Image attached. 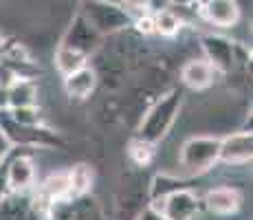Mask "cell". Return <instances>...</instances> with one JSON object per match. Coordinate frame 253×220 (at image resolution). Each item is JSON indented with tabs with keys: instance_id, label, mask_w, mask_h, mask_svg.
Wrapping results in <instances>:
<instances>
[{
	"instance_id": "obj_9",
	"label": "cell",
	"mask_w": 253,
	"mask_h": 220,
	"mask_svg": "<svg viewBox=\"0 0 253 220\" xmlns=\"http://www.w3.org/2000/svg\"><path fill=\"white\" fill-rule=\"evenodd\" d=\"M0 220H44L33 196L27 192H7L0 196Z\"/></svg>"
},
{
	"instance_id": "obj_26",
	"label": "cell",
	"mask_w": 253,
	"mask_h": 220,
	"mask_svg": "<svg viewBox=\"0 0 253 220\" xmlns=\"http://www.w3.org/2000/svg\"><path fill=\"white\" fill-rule=\"evenodd\" d=\"M134 220H165V218L161 216V214H157V212H154V209L148 205V207H145L143 212H141V214H139V216L134 218Z\"/></svg>"
},
{
	"instance_id": "obj_8",
	"label": "cell",
	"mask_w": 253,
	"mask_h": 220,
	"mask_svg": "<svg viewBox=\"0 0 253 220\" xmlns=\"http://www.w3.org/2000/svg\"><path fill=\"white\" fill-rule=\"evenodd\" d=\"M99 42H101V36L90 27V22L86 20L84 16H75L66 29L64 38H62V44L69 48H75V51L84 53V55H90L99 48Z\"/></svg>"
},
{
	"instance_id": "obj_27",
	"label": "cell",
	"mask_w": 253,
	"mask_h": 220,
	"mask_svg": "<svg viewBox=\"0 0 253 220\" xmlns=\"http://www.w3.org/2000/svg\"><path fill=\"white\" fill-rule=\"evenodd\" d=\"M11 148H13V145L9 143V141H7V136H4V134H2V130H0V159H2V156L7 154Z\"/></svg>"
},
{
	"instance_id": "obj_15",
	"label": "cell",
	"mask_w": 253,
	"mask_h": 220,
	"mask_svg": "<svg viewBox=\"0 0 253 220\" xmlns=\"http://www.w3.org/2000/svg\"><path fill=\"white\" fill-rule=\"evenodd\" d=\"M97 86V73L90 66H82L64 75V90L71 99H86Z\"/></svg>"
},
{
	"instance_id": "obj_22",
	"label": "cell",
	"mask_w": 253,
	"mask_h": 220,
	"mask_svg": "<svg viewBox=\"0 0 253 220\" xmlns=\"http://www.w3.org/2000/svg\"><path fill=\"white\" fill-rule=\"evenodd\" d=\"M181 187H189V185L178 178H172V176H157L152 180V185H150V198L165 196V194L174 192V189H181Z\"/></svg>"
},
{
	"instance_id": "obj_3",
	"label": "cell",
	"mask_w": 253,
	"mask_h": 220,
	"mask_svg": "<svg viewBox=\"0 0 253 220\" xmlns=\"http://www.w3.org/2000/svg\"><path fill=\"white\" fill-rule=\"evenodd\" d=\"M0 130L7 136L11 145H20V148H60L62 139L53 130L38 126H22L9 117V110H0Z\"/></svg>"
},
{
	"instance_id": "obj_17",
	"label": "cell",
	"mask_w": 253,
	"mask_h": 220,
	"mask_svg": "<svg viewBox=\"0 0 253 220\" xmlns=\"http://www.w3.org/2000/svg\"><path fill=\"white\" fill-rule=\"evenodd\" d=\"M86 62H88V55L75 51V48L64 46V44H60L55 51V66L62 75H69V73L77 71V68L86 66Z\"/></svg>"
},
{
	"instance_id": "obj_6",
	"label": "cell",
	"mask_w": 253,
	"mask_h": 220,
	"mask_svg": "<svg viewBox=\"0 0 253 220\" xmlns=\"http://www.w3.org/2000/svg\"><path fill=\"white\" fill-rule=\"evenodd\" d=\"M29 150L31 148H22L13 152L11 148L2 156L7 192H27L36 183V165H33V156Z\"/></svg>"
},
{
	"instance_id": "obj_13",
	"label": "cell",
	"mask_w": 253,
	"mask_h": 220,
	"mask_svg": "<svg viewBox=\"0 0 253 220\" xmlns=\"http://www.w3.org/2000/svg\"><path fill=\"white\" fill-rule=\"evenodd\" d=\"M203 205L207 207L209 214H216V216H233V214H238V209L242 207V196L236 187H216V189H209L205 194Z\"/></svg>"
},
{
	"instance_id": "obj_29",
	"label": "cell",
	"mask_w": 253,
	"mask_h": 220,
	"mask_svg": "<svg viewBox=\"0 0 253 220\" xmlns=\"http://www.w3.org/2000/svg\"><path fill=\"white\" fill-rule=\"evenodd\" d=\"M4 42H7V40H4V38L0 36V55H2V53H4V48L9 46V44H4Z\"/></svg>"
},
{
	"instance_id": "obj_28",
	"label": "cell",
	"mask_w": 253,
	"mask_h": 220,
	"mask_svg": "<svg viewBox=\"0 0 253 220\" xmlns=\"http://www.w3.org/2000/svg\"><path fill=\"white\" fill-rule=\"evenodd\" d=\"M7 108V88H0V110Z\"/></svg>"
},
{
	"instance_id": "obj_4",
	"label": "cell",
	"mask_w": 253,
	"mask_h": 220,
	"mask_svg": "<svg viewBox=\"0 0 253 220\" xmlns=\"http://www.w3.org/2000/svg\"><path fill=\"white\" fill-rule=\"evenodd\" d=\"M220 139L218 136H192L181 145V168L189 174H203L218 163Z\"/></svg>"
},
{
	"instance_id": "obj_21",
	"label": "cell",
	"mask_w": 253,
	"mask_h": 220,
	"mask_svg": "<svg viewBox=\"0 0 253 220\" xmlns=\"http://www.w3.org/2000/svg\"><path fill=\"white\" fill-rule=\"evenodd\" d=\"M128 154H130V159H132L134 163L143 168V165H148L150 161H152V156H154V143H150V141H145V139H141V136H137V139L130 141Z\"/></svg>"
},
{
	"instance_id": "obj_11",
	"label": "cell",
	"mask_w": 253,
	"mask_h": 220,
	"mask_svg": "<svg viewBox=\"0 0 253 220\" xmlns=\"http://www.w3.org/2000/svg\"><path fill=\"white\" fill-rule=\"evenodd\" d=\"M253 156V136L251 132H236L225 139H220V152H218V161L229 165H245L251 163Z\"/></svg>"
},
{
	"instance_id": "obj_7",
	"label": "cell",
	"mask_w": 253,
	"mask_h": 220,
	"mask_svg": "<svg viewBox=\"0 0 253 220\" xmlns=\"http://www.w3.org/2000/svg\"><path fill=\"white\" fill-rule=\"evenodd\" d=\"M51 220H104V212L97 198L82 194V196H69L53 200L48 216Z\"/></svg>"
},
{
	"instance_id": "obj_16",
	"label": "cell",
	"mask_w": 253,
	"mask_h": 220,
	"mask_svg": "<svg viewBox=\"0 0 253 220\" xmlns=\"http://www.w3.org/2000/svg\"><path fill=\"white\" fill-rule=\"evenodd\" d=\"M36 101H38V86L31 77H16L7 86V108L36 106Z\"/></svg>"
},
{
	"instance_id": "obj_24",
	"label": "cell",
	"mask_w": 253,
	"mask_h": 220,
	"mask_svg": "<svg viewBox=\"0 0 253 220\" xmlns=\"http://www.w3.org/2000/svg\"><path fill=\"white\" fill-rule=\"evenodd\" d=\"M134 27H137V31H139V33H143V36H148V33H154V20H152V13H145V16L137 18Z\"/></svg>"
},
{
	"instance_id": "obj_2",
	"label": "cell",
	"mask_w": 253,
	"mask_h": 220,
	"mask_svg": "<svg viewBox=\"0 0 253 220\" xmlns=\"http://www.w3.org/2000/svg\"><path fill=\"white\" fill-rule=\"evenodd\" d=\"M82 4H84L82 16L90 22V27L99 36L119 33L132 22L130 11L121 7L117 0H82Z\"/></svg>"
},
{
	"instance_id": "obj_12",
	"label": "cell",
	"mask_w": 253,
	"mask_h": 220,
	"mask_svg": "<svg viewBox=\"0 0 253 220\" xmlns=\"http://www.w3.org/2000/svg\"><path fill=\"white\" fill-rule=\"evenodd\" d=\"M201 13L209 24H213V27L231 29L240 22L242 7L236 2V0H203Z\"/></svg>"
},
{
	"instance_id": "obj_19",
	"label": "cell",
	"mask_w": 253,
	"mask_h": 220,
	"mask_svg": "<svg viewBox=\"0 0 253 220\" xmlns=\"http://www.w3.org/2000/svg\"><path fill=\"white\" fill-rule=\"evenodd\" d=\"M152 20H154V33H161L163 38H172L181 31V18H178L176 11L172 9H157L152 13Z\"/></svg>"
},
{
	"instance_id": "obj_10",
	"label": "cell",
	"mask_w": 253,
	"mask_h": 220,
	"mask_svg": "<svg viewBox=\"0 0 253 220\" xmlns=\"http://www.w3.org/2000/svg\"><path fill=\"white\" fill-rule=\"evenodd\" d=\"M203 51H205V60L211 64L216 71H231L233 62H236V46H233L231 40L222 36H213V33H207V36L201 38Z\"/></svg>"
},
{
	"instance_id": "obj_30",
	"label": "cell",
	"mask_w": 253,
	"mask_h": 220,
	"mask_svg": "<svg viewBox=\"0 0 253 220\" xmlns=\"http://www.w3.org/2000/svg\"><path fill=\"white\" fill-rule=\"evenodd\" d=\"M238 4H245V2H251V0H236Z\"/></svg>"
},
{
	"instance_id": "obj_25",
	"label": "cell",
	"mask_w": 253,
	"mask_h": 220,
	"mask_svg": "<svg viewBox=\"0 0 253 220\" xmlns=\"http://www.w3.org/2000/svg\"><path fill=\"white\" fill-rule=\"evenodd\" d=\"M124 9H145L150 4V0H117Z\"/></svg>"
},
{
	"instance_id": "obj_5",
	"label": "cell",
	"mask_w": 253,
	"mask_h": 220,
	"mask_svg": "<svg viewBox=\"0 0 253 220\" xmlns=\"http://www.w3.org/2000/svg\"><path fill=\"white\" fill-rule=\"evenodd\" d=\"M150 207L165 220H194L201 209V200L189 187H181L165 196L150 198Z\"/></svg>"
},
{
	"instance_id": "obj_1",
	"label": "cell",
	"mask_w": 253,
	"mask_h": 220,
	"mask_svg": "<svg viewBox=\"0 0 253 220\" xmlns=\"http://www.w3.org/2000/svg\"><path fill=\"white\" fill-rule=\"evenodd\" d=\"M183 104V95L181 90H169L168 95H163L152 108L148 110L145 119L139 126V134L141 139L150 141V143H159L169 130H172L174 121H176L178 112H181Z\"/></svg>"
},
{
	"instance_id": "obj_18",
	"label": "cell",
	"mask_w": 253,
	"mask_h": 220,
	"mask_svg": "<svg viewBox=\"0 0 253 220\" xmlns=\"http://www.w3.org/2000/svg\"><path fill=\"white\" fill-rule=\"evenodd\" d=\"M40 194L44 198L53 200H60V198H69L71 196V183H69V172H57L51 174L48 178L42 183Z\"/></svg>"
},
{
	"instance_id": "obj_14",
	"label": "cell",
	"mask_w": 253,
	"mask_h": 220,
	"mask_svg": "<svg viewBox=\"0 0 253 220\" xmlns=\"http://www.w3.org/2000/svg\"><path fill=\"white\" fill-rule=\"evenodd\" d=\"M216 80V68L207 60H189L181 68V82L189 90H205Z\"/></svg>"
},
{
	"instance_id": "obj_20",
	"label": "cell",
	"mask_w": 253,
	"mask_h": 220,
	"mask_svg": "<svg viewBox=\"0 0 253 220\" xmlns=\"http://www.w3.org/2000/svg\"><path fill=\"white\" fill-rule=\"evenodd\" d=\"M69 172V183H71V196H82L88 194V189L92 187V170L86 163H77L73 165Z\"/></svg>"
},
{
	"instance_id": "obj_23",
	"label": "cell",
	"mask_w": 253,
	"mask_h": 220,
	"mask_svg": "<svg viewBox=\"0 0 253 220\" xmlns=\"http://www.w3.org/2000/svg\"><path fill=\"white\" fill-rule=\"evenodd\" d=\"M9 117L22 126H38L40 124V108L38 106H18V108H7Z\"/></svg>"
}]
</instances>
